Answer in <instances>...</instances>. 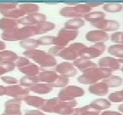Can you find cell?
I'll return each instance as SVG.
<instances>
[{"label":"cell","mask_w":123,"mask_h":115,"mask_svg":"<svg viewBox=\"0 0 123 115\" xmlns=\"http://www.w3.org/2000/svg\"><path fill=\"white\" fill-rule=\"evenodd\" d=\"M106 50V45L104 43H97L90 47H84L80 51V57L86 60H92L99 57Z\"/></svg>","instance_id":"cell-9"},{"label":"cell","mask_w":123,"mask_h":115,"mask_svg":"<svg viewBox=\"0 0 123 115\" xmlns=\"http://www.w3.org/2000/svg\"><path fill=\"white\" fill-rule=\"evenodd\" d=\"M88 91L92 95L98 96H104L109 94V88L103 81L93 84L88 87Z\"/></svg>","instance_id":"cell-17"},{"label":"cell","mask_w":123,"mask_h":115,"mask_svg":"<svg viewBox=\"0 0 123 115\" xmlns=\"http://www.w3.org/2000/svg\"><path fill=\"white\" fill-rule=\"evenodd\" d=\"M4 17L9 18V19H13V20H18L21 19V18L24 17L25 16V13L21 10L19 8H16V9H14V10H9V11L4 12V13H1Z\"/></svg>","instance_id":"cell-33"},{"label":"cell","mask_w":123,"mask_h":115,"mask_svg":"<svg viewBox=\"0 0 123 115\" xmlns=\"http://www.w3.org/2000/svg\"><path fill=\"white\" fill-rule=\"evenodd\" d=\"M112 75V72L109 69L102 68V67H97L90 68L86 71H85L81 75L78 77V82L80 84L92 85L100 82V80H104Z\"/></svg>","instance_id":"cell-3"},{"label":"cell","mask_w":123,"mask_h":115,"mask_svg":"<svg viewBox=\"0 0 123 115\" xmlns=\"http://www.w3.org/2000/svg\"><path fill=\"white\" fill-rule=\"evenodd\" d=\"M85 95V90L81 87L76 86V85H68V86L62 88L58 92L59 99L68 102L73 101L78 97H81Z\"/></svg>","instance_id":"cell-8"},{"label":"cell","mask_w":123,"mask_h":115,"mask_svg":"<svg viewBox=\"0 0 123 115\" xmlns=\"http://www.w3.org/2000/svg\"><path fill=\"white\" fill-rule=\"evenodd\" d=\"M24 115H45L43 112L39 110H28L25 112Z\"/></svg>","instance_id":"cell-45"},{"label":"cell","mask_w":123,"mask_h":115,"mask_svg":"<svg viewBox=\"0 0 123 115\" xmlns=\"http://www.w3.org/2000/svg\"><path fill=\"white\" fill-rule=\"evenodd\" d=\"M105 18V13L103 11H91L90 13L86 14L84 16V21H86L90 22L91 24L97 21L103 20Z\"/></svg>","instance_id":"cell-29"},{"label":"cell","mask_w":123,"mask_h":115,"mask_svg":"<svg viewBox=\"0 0 123 115\" xmlns=\"http://www.w3.org/2000/svg\"><path fill=\"white\" fill-rule=\"evenodd\" d=\"M55 36H44L38 38V43L39 45H53Z\"/></svg>","instance_id":"cell-41"},{"label":"cell","mask_w":123,"mask_h":115,"mask_svg":"<svg viewBox=\"0 0 123 115\" xmlns=\"http://www.w3.org/2000/svg\"><path fill=\"white\" fill-rule=\"evenodd\" d=\"M36 27L38 28L39 34H43L47 32H50L56 28V24L50 21H43V22L39 23L38 25H36Z\"/></svg>","instance_id":"cell-34"},{"label":"cell","mask_w":123,"mask_h":115,"mask_svg":"<svg viewBox=\"0 0 123 115\" xmlns=\"http://www.w3.org/2000/svg\"><path fill=\"white\" fill-rule=\"evenodd\" d=\"M38 81L37 79V76L30 77V76H24L20 79V84L21 86L25 87V88H28L30 86H33L34 84H38Z\"/></svg>","instance_id":"cell-36"},{"label":"cell","mask_w":123,"mask_h":115,"mask_svg":"<svg viewBox=\"0 0 123 115\" xmlns=\"http://www.w3.org/2000/svg\"><path fill=\"white\" fill-rule=\"evenodd\" d=\"M92 26L98 30L104 31L107 33V32H117V30L121 27V24L115 20H109L104 18L97 22L92 23Z\"/></svg>","instance_id":"cell-11"},{"label":"cell","mask_w":123,"mask_h":115,"mask_svg":"<svg viewBox=\"0 0 123 115\" xmlns=\"http://www.w3.org/2000/svg\"><path fill=\"white\" fill-rule=\"evenodd\" d=\"M73 65L75 67V68L80 70V72L84 73L85 71H86L88 69L92 68V67H97V64L93 61H90V60L83 59V58H77L76 60L73 61Z\"/></svg>","instance_id":"cell-19"},{"label":"cell","mask_w":123,"mask_h":115,"mask_svg":"<svg viewBox=\"0 0 123 115\" xmlns=\"http://www.w3.org/2000/svg\"><path fill=\"white\" fill-rule=\"evenodd\" d=\"M84 47H86V45L82 43H73L64 48H60L56 56L62 58L63 60H66V61H74L80 57V51Z\"/></svg>","instance_id":"cell-6"},{"label":"cell","mask_w":123,"mask_h":115,"mask_svg":"<svg viewBox=\"0 0 123 115\" xmlns=\"http://www.w3.org/2000/svg\"><path fill=\"white\" fill-rule=\"evenodd\" d=\"M18 8L17 3L13 2H1L0 3V13H4V12L9 11V10H14Z\"/></svg>","instance_id":"cell-40"},{"label":"cell","mask_w":123,"mask_h":115,"mask_svg":"<svg viewBox=\"0 0 123 115\" xmlns=\"http://www.w3.org/2000/svg\"><path fill=\"white\" fill-rule=\"evenodd\" d=\"M86 39L89 42L94 43H105L110 39V36L108 33H105L101 30H92L87 32L86 34Z\"/></svg>","instance_id":"cell-16"},{"label":"cell","mask_w":123,"mask_h":115,"mask_svg":"<svg viewBox=\"0 0 123 115\" xmlns=\"http://www.w3.org/2000/svg\"><path fill=\"white\" fill-rule=\"evenodd\" d=\"M70 115H100V113L92 109L90 105H86L81 107H75Z\"/></svg>","instance_id":"cell-25"},{"label":"cell","mask_w":123,"mask_h":115,"mask_svg":"<svg viewBox=\"0 0 123 115\" xmlns=\"http://www.w3.org/2000/svg\"><path fill=\"white\" fill-rule=\"evenodd\" d=\"M55 72L58 75H60V76L65 77V78L69 79V78L74 77L77 74V73H78V70L75 68V67L73 65L72 62L65 61L56 66Z\"/></svg>","instance_id":"cell-10"},{"label":"cell","mask_w":123,"mask_h":115,"mask_svg":"<svg viewBox=\"0 0 123 115\" xmlns=\"http://www.w3.org/2000/svg\"><path fill=\"white\" fill-rule=\"evenodd\" d=\"M77 104L78 103L75 100L65 102L58 97H54L45 100L44 104L40 109L45 113H57L60 115H70V113L76 107Z\"/></svg>","instance_id":"cell-1"},{"label":"cell","mask_w":123,"mask_h":115,"mask_svg":"<svg viewBox=\"0 0 123 115\" xmlns=\"http://www.w3.org/2000/svg\"><path fill=\"white\" fill-rule=\"evenodd\" d=\"M118 60H119L120 63H121V71L123 73V59H118Z\"/></svg>","instance_id":"cell-50"},{"label":"cell","mask_w":123,"mask_h":115,"mask_svg":"<svg viewBox=\"0 0 123 115\" xmlns=\"http://www.w3.org/2000/svg\"><path fill=\"white\" fill-rule=\"evenodd\" d=\"M39 35L36 26H24L21 27H15L10 30L4 31L2 33V39L5 41H22L32 38V37Z\"/></svg>","instance_id":"cell-2"},{"label":"cell","mask_w":123,"mask_h":115,"mask_svg":"<svg viewBox=\"0 0 123 115\" xmlns=\"http://www.w3.org/2000/svg\"><path fill=\"white\" fill-rule=\"evenodd\" d=\"M79 35L78 31L68 30L66 28H62L59 30L57 35L55 37L54 39V46H57L61 48H64L68 44L69 42L74 40Z\"/></svg>","instance_id":"cell-7"},{"label":"cell","mask_w":123,"mask_h":115,"mask_svg":"<svg viewBox=\"0 0 123 115\" xmlns=\"http://www.w3.org/2000/svg\"><path fill=\"white\" fill-rule=\"evenodd\" d=\"M27 105L32 106V107H37V108H41L43 105L44 104L45 99L41 98L39 96H27L25 99L23 100Z\"/></svg>","instance_id":"cell-28"},{"label":"cell","mask_w":123,"mask_h":115,"mask_svg":"<svg viewBox=\"0 0 123 115\" xmlns=\"http://www.w3.org/2000/svg\"><path fill=\"white\" fill-rule=\"evenodd\" d=\"M92 11V8H90L86 4H78L74 6H66L62 8L59 11L60 15L67 18H81L84 17L86 14Z\"/></svg>","instance_id":"cell-5"},{"label":"cell","mask_w":123,"mask_h":115,"mask_svg":"<svg viewBox=\"0 0 123 115\" xmlns=\"http://www.w3.org/2000/svg\"><path fill=\"white\" fill-rule=\"evenodd\" d=\"M29 91L27 88L22 87L21 85H10L5 87V94L6 96H10L13 99H17L20 101H23L27 96H29Z\"/></svg>","instance_id":"cell-12"},{"label":"cell","mask_w":123,"mask_h":115,"mask_svg":"<svg viewBox=\"0 0 123 115\" xmlns=\"http://www.w3.org/2000/svg\"><path fill=\"white\" fill-rule=\"evenodd\" d=\"M98 65L99 67L109 69L112 73L115 71L120 70L121 67L119 60L115 57H112V56H105V57L101 58L98 61Z\"/></svg>","instance_id":"cell-15"},{"label":"cell","mask_w":123,"mask_h":115,"mask_svg":"<svg viewBox=\"0 0 123 115\" xmlns=\"http://www.w3.org/2000/svg\"><path fill=\"white\" fill-rule=\"evenodd\" d=\"M110 40L114 44H123V32H115L110 36Z\"/></svg>","instance_id":"cell-42"},{"label":"cell","mask_w":123,"mask_h":115,"mask_svg":"<svg viewBox=\"0 0 123 115\" xmlns=\"http://www.w3.org/2000/svg\"><path fill=\"white\" fill-rule=\"evenodd\" d=\"M86 4L90 8H92V9L95 7H99L100 5H104V2L103 1H89V2H86Z\"/></svg>","instance_id":"cell-44"},{"label":"cell","mask_w":123,"mask_h":115,"mask_svg":"<svg viewBox=\"0 0 123 115\" xmlns=\"http://www.w3.org/2000/svg\"><path fill=\"white\" fill-rule=\"evenodd\" d=\"M121 93H122V95H123V89H122V90H121Z\"/></svg>","instance_id":"cell-51"},{"label":"cell","mask_w":123,"mask_h":115,"mask_svg":"<svg viewBox=\"0 0 123 115\" xmlns=\"http://www.w3.org/2000/svg\"><path fill=\"white\" fill-rule=\"evenodd\" d=\"M103 82L107 85V87L109 89L116 88V87L121 86V84H123V79L120 76H117V75H111L107 79H104Z\"/></svg>","instance_id":"cell-27"},{"label":"cell","mask_w":123,"mask_h":115,"mask_svg":"<svg viewBox=\"0 0 123 115\" xmlns=\"http://www.w3.org/2000/svg\"><path fill=\"white\" fill-rule=\"evenodd\" d=\"M5 43L4 41H1L0 40V51H3V50L5 49Z\"/></svg>","instance_id":"cell-48"},{"label":"cell","mask_w":123,"mask_h":115,"mask_svg":"<svg viewBox=\"0 0 123 115\" xmlns=\"http://www.w3.org/2000/svg\"><path fill=\"white\" fill-rule=\"evenodd\" d=\"M100 115H122L119 111H111V110H105L100 113Z\"/></svg>","instance_id":"cell-46"},{"label":"cell","mask_w":123,"mask_h":115,"mask_svg":"<svg viewBox=\"0 0 123 115\" xmlns=\"http://www.w3.org/2000/svg\"><path fill=\"white\" fill-rule=\"evenodd\" d=\"M23 55L25 56V57L33 60L41 67H44V68L54 67L57 65V61L56 57L52 56L48 52H45L44 50H37V49L25 50L23 52Z\"/></svg>","instance_id":"cell-4"},{"label":"cell","mask_w":123,"mask_h":115,"mask_svg":"<svg viewBox=\"0 0 123 115\" xmlns=\"http://www.w3.org/2000/svg\"><path fill=\"white\" fill-rule=\"evenodd\" d=\"M68 83H69V79L68 78H65V77H62V76H58V78L56 79V81L51 84L52 87H55V88H64V87L68 86Z\"/></svg>","instance_id":"cell-37"},{"label":"cell","mask_w":123,"mask_h":115,"mask_svg":"<svg viewBox=\"0 0 123 115\" xmlns=\"http://www.w3.org/2000/svg\"><path fill=\"white\" fill-rule=\"evenodd\" d=\"M29 92H34L36 94H41V95H45L49 94L50 92L52 91L53 87L49 84H44V83H38V84H34L33 86H30L27 88Z\"/></svg>","instance_id":"cell-21"},{"label":"cell","mask_w":123,"mask_h":115,"mask_svg":"<svg viewBox=\"0 0 123 115\" xmlns=\"http://www.w3.org/2000/svg\"><path fill=\"white\" fill-rule=\"evenodd\" d=\"M118 111H119L120 113H121V114L123 115V103H121V105L118 107Z\"/></svg>","instance_id":"cell-49"},{"label":"cell","mask_w":123,"mask_h":115,"mask_svg":"<svg viewBox=\"0 0 123 115\" xmlns=\"http://www.w3.org/2000/svg\"><path fill=\"white\" fill-rule=\"evenodd\" d=\"M18 70L21 72V73L25 74V76H37L38 73H40L39 72V67H38V65L34 63H32L29 61L28 63H27L26 65L22 66L21 67H18Z\"/></svg>","instance_id":"cell-22"},{"label":"cell","mask_w":123,"mask_h":115,"mask_svg":"<svg viewBox=\"0 0 123 115\" xmlns=\"http://www.w3.org/2000/svg\"><path fill=\"white\" fill-rule=\"evenodd\" d=\"M108 53L112 57L116 59H123V44H114L108 48Z\"/></svg>","instance_id":"cell-26"},{"label":"cell","mask_w":123,"mask_h":115,"mask_svg":"<svg viewBox=\"0 0 123 115\" xmlns=\"http://www.w3.org/2000/svg\"><path fill=\"white\" fill-rule=\"evenodd\" d=\"M17 20L9 19V18H1L0 19V29L4 31L10 30L12 28L17 27Z\"/></svg>","instance_id":"cell-30"},{"label":"cell","mask_w":123,"mask_h":115,"mask_svg":"<svg viewBox=\"0 0 123 115\" xmlns=\"http://www.w3.org/2000/svg\"><path fill=\"white\" fill-rule=\"evenodd\" d=\"M108 100H109L110 102H114V103L123 102V95L121 90L112 92V93H110V94L109 95V96H108Z\"/></svg>","instance_id":"cell-38"},{"label":"cell","mask_w":123,"mask_h":115,"mask_svg":"<svg viewBox=\"0 0 123 115\" xmlns=\"http://www.w3.org/2000/svg\"><path fill=\"white\" fill-rule=\"evenodd\" d=\"M21 101L10 99L4 103V112L1 115H21Z\"/></svg>","instance_id":"cell-14"},{"label":"cell","mask_w":123,"mask_h":115,"mask_svg":"<svg viewBox=\"0 0 123 115\" xmlns=\"http://www.w3.org/2000/svg\"><path fill=\"white\" fill-rule=\"evenodd\" d=\"M103 9L105 12H109L111 14L120 13L123 10V4L120 3H107V4H104Z\"/></svg>","instance_id":"cell-31"},{"label":"cell","mask_w":123,"mask_h":115,"mask_svg":"<svg viewBox=\"0 0 123 115\" xmlns=\"http://www.w3.org/2000/svg\"><path fill=\"white\" fill-rule=\"evenodd\" d=\"M59 75L55 71H44L40 72L37 75L38 83H44V84H53Z\"/></svg>","instance_id":"cell-18"},{"label":"cell","mask_w":123,"mask_h":115,"mask_svg":"<svg viewBox=\"0 0 123 115\" xmlns=\"http://www.w3.org/2000/svg\"><path fill=\"white\" fill-rule=\"evenodd\" d=\"M85 21L81 18H74V19L68 20L64 23V28L68 30L72 31H78L80 28L83 27L85 26Z\"/></svg>","instance_id":"cell-23"},{"label":"cell","mask_w":123,"mask_h":115,"mask_svg":"<svg viewBox=\"0 0 123 115\" xmlns=\"http://www.w3.org/2000/svg\"><path fill=\"white\" fill-rule=\"evenodd\" d=\"M15 62H4L0 63V76L4 75V73H7L8 72L13 71L15 68Z\"/></svg>","instance_id":"cell-39"},{"label":"cell","mask_w":123,"mask_h":115,"mask_svg":"<svg viewBox=\"0 0 123 115\" xmlns=\"http://www.w3.org/2000/svg\"><path fill=\"white\" fill-rule=\"evenodd\" d=\"M90 107L92 109H94L97 112H103L108 110L111 107V102L108 99L104 98H98V99L93 100L90 104Z\"/></svg>","instance_id":"cell-20"},{"label":"cell","mask_w":123,"mask_h":115,"mask_svg":"<svg viewBox=\"0 0 123 115\" xmlns=\"http://www.w3.org/2000/svg\"><path fill=\"white\" fill-rule=\"evenodd\" d=\"M46 21V15L42 13H35L25 15L24 17L17 20L18 24L23 26H36Z\"/></svg>","instance_id":"cell-13"},{"label":"cell","mask_w":123,"mask_h":115,"mask_svg":"<svg viewBox=\"0 0 123 115\" xmlns=\"http://www.w3.org/2000/svg\"><path fill=\"white\" fill-rule=\"evenodd\" d=\"M18 55L11 50L0 51V63L4 62H15L18 59Z\"/></svg>","instance_id":"cell-24"},{"label":"cell","mask_w":123,"mask_h":115,"mask_svg":"<svg viewBox=\"0 0 123 115\" xmlns=\"http://www.w3.org/2000/svg\"><path fill=\"white\" fill-rule=\"evenodd\" d=\"M4 94H5V87L0 85V96H4Z\"/></svg>","instance_id":"cell-47"},{"label":"cell","mask_w":123,"mask_h":115,"mask_svg":"<svg viewBox=\"0 0 123 115\" xmlns=\"http://www.w3.org/2000/svg\"><path fill=\"white\" fill-rule=\"evenodd\" d=\"M18 8L27 15L38 13L39 10V7L36 4H18Z\"/></svg>","instance_id":"cell-32"},{"label":"cell","mask_w":123,"mask_h":115,"mask_svg":"<svg viewBox=\"0 0 123 115\" xmlns=\"http://www.w3.org/2000/svg\"><path fill=\"white\" fill-rule=\"evenodd\" d=\"M1 80L5 84H10V85H15L18 83L17 79L11 76H2L1 77Z\"/></svg>","instance_id":"cell-43"},{"label":"cell","mask_w":123,"mask_h":115,"mask_svg":"<svg viewBox=\"0 0 123 115\" xmlns=\"http://www.w3.org/2000/svg\"><path fill=\"white\" fill-rule=\"evenodd\" d=\"M20 46L21 48L25 49L26 50H35L39 46L37 39H33V38H27L25 40L20 41Z\"/></svg>","instance_id":"cell-35"}]
</instances>
